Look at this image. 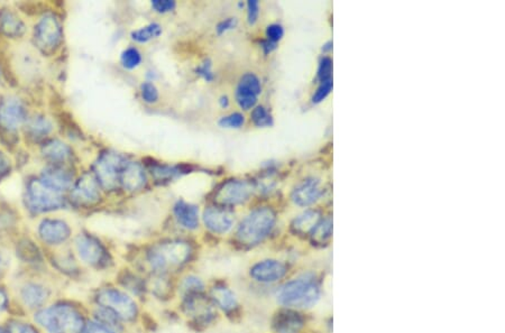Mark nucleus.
<instances>
[{
    "label": "nucleus",
    "mask_w": 505,
    "mask_h": 333,
    "mask_svg": "<svg viewBox=\"0 0 505 333\" xmlns=\"http://www.w3.org/2000/svg\"><path fill=\"white\" fill-rule=\"evenodd\" d=\"M98 302L123 320L135 318L136 304L132 298L116 289H105L98 295Z\"/></svg>",
    "instance_id": "8"
},
{
    "label": "nucleus",
    "mask_w": 505,
    "mask_h": 333,
    "mask_svg": "<svg viewBox=\"0 0 505 333\" xmlns=\"http://www.w3.org/2000/svg\"><path fill=\"white\" fill-rule=\"evenodd\" d=\"M320 298V289L312 278L290 280L277 292V301L289 307H311Z\"/></svg>",
    "instance_id": "2"
},
{
    "label": "nucleus",
    "mask_w": 505,
    "mask_h": 333,
    "mask_svg": "<svg viewBox=\"0 0 505 333\" xmlns=\"http://www.w3.org/2000/svg\"><path fill=\"white\" fill-rule=\"evenodd\" d=\"M71 198L80 206H92L100 199L99 183L92 174L83 175L74 186Z\"/></svg>",
    "instance_id": "11"
},
{
    "label": "nucleus",
    "mask_w": 505,
    "mask_h": 333,
    "mask_svg": "<svg viewBox=\"0 0 505 333\" xmlns=\"http://www.w3.org/2000/svg\"><path fill=\"white\" fill-rule=\"evenodd\" d=\"M62 39V28L58 18L47 14L42 18L35 28L36 45L44 52H52L58 48Z\"/></svg>",
    "instance_id": "7"
},
{
    "label": "nucleus",
    "mask_w": 505,
    "mask_h": 333,
    "mask_svg": "<svg viewBox=\"0 0 505 333\" xmlns=\"http://www.w3.org/2000/svg\"><path fill=\"white\" fill-rule=\"evenodd\" d=\"M10 168V163L5 154L0 152V177L6 174Z\"/></svg>",
    "instance_id": "46"
},
{
    "label": "nucleus",
    "mask_w": 505,
    "mask_h": 333,
    "mask_svg": "<svg viewBox=\"0 0 505 333\" xmlns=\"http://www.w3.org/2000/svg\"><path fill=\"white\" fill-rule=\"evenodd\" d=\"M26 117L23 103L16 98H6L0 103V125L8 130H15Z\"/></svg>",
    "instance_id": "12"
},
{
    "label": "nucleus",
    "mask_w": 505,
    "mask_h": 333,
    "mask_svg": "<svg viewBox=\"0 0 505 333\" xmlns=\"http://www.w3.org/2000/svg\"><path fill=\"white\" fill-rule=\"evenodd\" d=\"M174 215L179 224L187 229H196L199 224V211L194 204H187L185 201H179L174 206Z\"/></svg>",
    "instance_id": "21"
},
{
    "label": "nucleus",
    "mask_w": 505,
    "mask_h": 333,
    "mask_svg": "<svg viewBox=\"0 0 505 333\" xmlns=\"http://www.w3.org/2000/svg\"><path fill=\"white\" fill-rule=\"evenodd\" d=\"M332 90V80L321 83L319 88L317 89V91L314 93V97H312V101H314V103L321 102V101L325 100V99L329 96Z\"/></svg>",
    "instance_id": "37"
},
{
    "label": "nucleus",
    "mask_w": 505,
    "mask_h": 333,
    "mask_svg": "<svg viewBox=\"0 0 505 333\" xmlns=\"http://www.w3.org/2000/svg\"><path fill=\"white\" fill-rule=\"evenodd\" d=\"M275 213L268 206L254 210L238 228V240L243 245H257L270 235L275 224Z\"/></svg>",
    "instance_id": "1"
},
{
    "label": "nucleus",
    "mask_w": 505,
    "mask_h": 333,
    "mask_svg": "<svg viewBox=\"0 0 505 333\" xmlns=\"http://www.w3.org/2000/svg\"><path fill=\"white\" fill-rule=\"evenodd\" d=\"M40 235L47 244H60L70 236V228L60 220H44L40 226Z\"/></svg>",
    "instance_id": "18"
},
{
    "label": "nucleus",
    "mask_w": 505,
    "mask_h": 333,
    "mask_svg": "<svg viewBox=\"0 0 505 333\" xmlns=\"http://www.w3.org/2000/svg\"><path fill=\"white\" fill-rule=\"evenodd\" d=\"M46 291L37 285H28L23 289L22 298L30 307H39L46 300Z\"/></svg>",
    "instance_id": "27"
},
{
    "label": "nucleus",
    "mask_w": 505,
    "mask_h": 333,
    "mask_svg": "<svg viewBox=\"0 0 505 333\" xmlns=\"http://www.w3.org/2000/svg\"><path fill=\"white\" fill-rule=\"evenodd\" d=\"M142 97L147 103H154L159 99V91L153 83L146 82L142 86Z\"/></svg>",
    "instance_id": "36"
},
{
    "label": "nucleus",
    "mask_w": 505,
    "mask_h": 333,
    "mask_svg": "<svg viewBox=\"0 0 505 333\" xmlns=\"http://www.w3.org/2000/svg\"><path fill=\"white\" fill-rule=\"evenodd\" d=\"M28 129H30L32 135L41 137V136L50 133L51 129H52V125H51L50 121L43 118V117H35V118L31 120Z\"/></svg>",
    "instance_id": "31"
},
{
    "label": "nucleus",
    "mask_w": 505,
    "mask_h": 333,
    "mask_svg": "<svg viewBox=\"0 0 505 333\" xmlns=\"http://www.w3.org/2000/svg\"><path fill=\"white\" fill-rule=\"evenodd\" d=\"M25 30V25L16 14L6 9L0 12V32L3 34L8 37H19Z\"/></svg>",
    "instance_id": "22"
},
{
    "label": "nucleus",
    "mask_w": 505,
    "mask_h": 333,
    "mask_svg": "<svg viewBox=\"0 0 505 333\" xmlns=\"http://www.w3.org/2000/svg\"><path fill=\"white\" fill-rule=\"evenodd\" d=\"M203 222L206 227L212 233H225L232 229L234 224V215L221 208H214L210 206L205 210L203 213Z\"/></svg>",
    "instance_id": "16"
},
{
    "label": "nucleus",
    "mask_w": 505,
    "mask_h": 333,
    "mask_svg": "<svg viewBox=\"0 0 505 333\" xmlns=\"http://www.w3.org/2000/svg\"><path fill=\"white\" fill-rule=\"evenodd\" d=\"M43 154L53 162H65L71 156V150L68 145L60 141H51L43 147Z\"/></svg>",
    "instance_id": "24"
},
{
    "label": "nucleus",
    "mask_w": 505,
    "mask_h": 333,
    "mask_svg": "<svg viewBox=\"0 0 505 333\" xmlns=\"http://www.w3.org/2000/svg\"><path fill=\"white\" fill-rule=\"evenodd\" d=\"M305 325V320L299 313L283 311L276 314L273 320V329L276 333H298Z\"/></svg>",
    "instance_id": "20"
},
{
    "label": "nucleus",
    "mask_w": 505,
    "mask_h": 333,
    "mask_svg": "<svg viewBox=\"0 0 505 333\" xmlns=\"http://www.w3.org/2000/svg\"><path fill=\"white\" fill-rule=\"evenodd\" d=\"M0 333H5L3 331L0 330Z\"/></svg>",
    "instance_id": "50"
},
{
    "label": "nucleus",
    "mask_w": 505,
    "mask_h": 333,
    "mask_svg": "<svg viewBox=\"0 0 505 333\" xmlns=\"http://www.w3.org/2000/svg\"><path fill=\"white\" fill-rule=\"evenodd\" d=\"M7 304V298L6 294L0 289V309H3V307H6Z\"/></svg>",
    "instance_id": "48"
},
{
    "label": "nucleus",
    "mask_w": 505,
    "mask_h": 333,
    "mask_svg": "<svg viewBox=\"0 0 505 333\" xmlns=\"http://www.w3.org/2000/svg\"><path fill=\"white\" fill-rule=\"evenodd\" d=\"M141 62V53L136 48H127L126 51H123V55H121V63H123V68L132 70V69L137 68Z\"/></svg>",
    "instance_id": "33"
},
{
    "label": "nucleus",
    "mask_w": 505,
    "mask_h": 333,
    "mask_svg": "<svg viewBox=\"0 0 505 333\" xmlns=\"http://www.w3.org/2000/svg\"><path fill=\"white\" fill-rule=\"evenodd\" d=\"M191 248L183 242H171L154 248L150 254V262L156 269H165L179 266L188 260Z\"/></svg>",
    "instance_id": "4"
},
{
    "label": "nucleus",
    "mask_w": 505,
    "mask_h": 333,
    "mask_svg": "<svg viewBox=\"0 0 505 333\" xmlns=\"http://www.w3.org/2000/svg\"><path fill=\"white\" fill-rule=\"evenodd\" d=\"M320 220V213L318 211H314V210L307 211L294 220L292 224V229L294 233H300V235L311 233L312 229L316 227V224Z\"/></svg>",
    "instance_id": "23"
},
{
    "label": "nucleus",
    "mask_w": 505,
    "mask_h": 333,
    "mask_svg": "<svg viewBox=\"0 0 505 333\" xmlns=\"http://www.w3.org/2000/svg\"><path fill=\"white\" fill-rule=\"evenodd\" d=\"M288 269L283 262L275 260H263L252 266L250 276L261 283H274L284 278Z\"/></svg>",
    "instance_id": "13"
},
{
    "label": "nucleus",
    "mask_w": 505,
    "mask_h": 333,
    "mask_svg": "<svg viewBox=\"0 0 505 333\" xmlns=\"http://www.w3.org/2000/svg\"><path fill=\"white\" fill-rule=\"evenodd\" d=\"M247 8H248V23L250 25L255 24L257 21V18L259 15V3L256 0H250L247 3Z\"/></svg>",
    "instance_id": "42"
},
{
    "label": "nucleus",
    "mask_w": 505,
    "mask_h": 333,
    "mask_svg": "<svg viewBox=\"0 0 505 333\" xmlns=\"http://www.w3.org/2000/svg\"><path fill=\"white\" fill-rule=\"evenodd\" d=\"M203 287V282L194 276H189L183 280L182 289L185 293H197L201 291Z\"/></svg>",
    "instance_id": "38"
},
{
    "label": "nucleus",
    "mask_w": 505,
    "mask_h": 333,
    "mask_svg": "<svg viewBox=\"0 0 505 333\" xmlns=\"http://www.w3.org/2000/svg\"><path fill=\"white\" fill-rule=\"evenodd\" d=\"M76 246L78 254L83 262H88L90 265H99L105 260L106 251L96 239L83 235L78 237Z\"/></svg>",
    "instance_id": "15"
},
{
    "label": "nucleus",
    "mask_w": 505,
    "mask_h": 333,
    "mask_svg": "<svg viewBox=\"0 0 505 333\" xmlns=\"http://www.w3.org/2000/svg\"><path fill=\"white\" fill-rule=\"evenodd\" d=\"M196 72H197L198 75L203 78V79L208 81V82L209 81H212V80H214V72H212V62H210L209 60H206L205 62L201 63V64L198 66Z\"/></svg>",
    "instance_id": "39"
},
{
    "label": "nucleus",
    "mask_w": 505,
    "mask_h": 333,
    "mask_svg": "<svg viewBox=\"0 0 505 333\" xmlns=\"http://www.w3.org/2000/svg\"><path fill=\"white\" fill-rule=\"evenodd\" d=\"M152 7L157 12H168L176 8V1H172V0H154V1H152Z\"/></svg>",
    "instance_id": "41"
},
{
    "label": "nucleus",
    "mask_w": 505,
    "mask_h": 333,
    "mask_svg": "<svg viewBox=\"0 0 505 333\" xmlns=\"http://www.w3.org/2000/svg\"><path fill=\"white\" fill-rule=\"evenodd\" d=\"M72 174L68 170L60 166H51L42 173V182L55 191L61 192L69 189L72 184Z\"/></svg>",
    "instance_id": "19"
},
{
    "label": "nucleus",
    "mask_w": 505,
    "mask_h": 333,
    "mask_svg": "<svg viewBox=\"0 0 505 333\" xmlns=\"http://www.w3.org/2000/svg\"><path fill=\"white\" fill-rule=\"evenodd\" d=\"M283 35H284V30H283L281 25H270L268 30H266V36H268V41L273 42L275 44L276 42H279L280 39H282Z\"/></svg>",
    "instance_id": "40"
},
{
    "label": "nucleus",
    "mask_w": 505,
    "mask_h": 333,
    "mask_svg": "<svg viewBox=\"0 0 505 333\" xmlns=\"http://www.w3.org/2000/svg\"><path fill=\"white\" fill-rule=\"evenodd\" d=\"M252 191L254 186L247 181H227L218 189L214 200L221 206H236L248 200Z\"/></svg>",
    "instance_id": "9"
},
{
    "label": "nucleus",
    "mask_w": 505,
    "mask_h": 333,
    "mask_svg": "<svg viewBox=\"0 0 505 333\" xmlns=\"http://www.w3.org/2000/svg\"><path fill=\"white\" fill-rule=\"evenodd\" d=\"M332 61L330 57H323L319 63V69H318V79L320 80V82H326L332 79Z\"/></svg>",
    "instance_id": "35"
},
{
    "label": "nucleus",
    "mask_w": 505,
    "mask_h": 333,
    "mask_svg": "<svg viewBox=\"0 0 505 333\" xmlns=\"http://www.w3.org/2000/svg\"><path fill=\"white\" fill-rule=\"evenodd\" d=\"M36 321L51 333H80L83 321L76 309L67 305H58L44 309L36 316Z\"/></svg>",
    "instance_id": "3"
},
{
    "label": "nucleus",
    "mask_w": 505,
    "mask_h": 333,
    "mask_svg": "<svg viewBox=\"0 0 505 333\" xmlns=\"http://www.w3.org/2000/svg\"><path fill=\"white\" fill-rule=\"evenodd\" d=\"M236 26H237V19L236 18L225 19V21H221V24L217 26L218 34H223V33L227 32V30L235 28Z\"/></svg>",
    "instance_id": "43"
},
{
    "label": "nucleus",
    "mask_w": 505,
    "mask_h": 333,
    "mask_svg": "<svg viewBox=\"0 0 505 333\" xmlns=\"http://www.w3.org/2000/svg\"><path fill=\"white\" fill-rule=\"evenodd\" d=\"M119 182L128 191H138L146 183L144 170L141 164L135 162L123 163L121 168Z\"/></svg>",
    "instance_id": "17"
},
{
    "label": "nucleus",
    "mask_w": 505,
    "mask_h": 333,
    "mask_svg": "<svg viewBox=\"0 0 505 333\" xmlns=\"http://www.w3.org/2000/svg\"><path fill=\"white\" fill-rule=\"evenodd\" d=\"M221 106H223V107L228 106V103H230V102H228V98H227V97L221 98Z\"/></svg>",
    "instance_id": "49"
},
{
    "label": "nucleus",
    "mask_w": 505,
    "mask_h": 333,
    "mask_svg": "<svg viewBox=\"0 0 505 333\" xmlns=\"http://www.w3.org/2000/svg\"><path fill=\"white\" fill-rule=\"evenodd\" d=\"M162 34V28L159 24H150L147 26L142 27L139 30L132 33V37L134 41L138 43H146V42L152 41V39L159 37Z\"/></svg>",
    "instance_id": "29"
},
{
    "label": "nucleus",
    "mask_w": 505,
    "mask_h": 333,
    "mask_svg": "<svg viewBox=\"0 0 505 333\" xmlns=\"http://www.w3.org/2000/svg\"><path fill=\"white\" fill-rule=\"evenodd\" d=\"M262 87L255 74L246 73L241 77L236 90V101L241 109L250 110L255 107L257 98L261 95Z\"/></svg>",
    "instance_id": "10"
},
{
    "label": "nucleus",
    "mask_w": 505,
    "mask_h": 333,
    "mask_svg": "<svg viewBox=\"0 0 505 333\" xmlns=\"http://www.w3.org/2000/svg\"><path fill=\"white\" fill-rule=\"evenodd\" d=\"M181 174V170L176 166L155 165L152 168V175L156 181H171Z\"/></svg>",
    "instance_id": "30"
},
{
    "label": "nucleus",
    "mask_w": 505,
    "mask_h": 333,
    "mask_svg": "<svg viewBox=\"0 0 505 333\" xmlns=\"http://www.w3.org/2000/svg\"><path fill=\"white\" fill-rule=\"evenodd\" d=\"M187 312L189 316H194V318H209L212 316V307L208 301L203 300V298H191L189 300L188 303L185 305Z\"/></svg>",
    "instance_id": "25"
},
{
    "label": "nucleus",
    "mask_w": 505,
    "mask_h": 333,
    "mask_svg": "<svg viewBox=\"0 0 505 333\" xmlns=\"http://www.w3.org/2000/svg\"><path fill=\"white\" fill-rule=\"evenodd\" d=\"M332 233V219L327 218L325 220H320L316 224V227L311 231V240L317 245H325Z\"/></svg>",
    "instance_id": "28"
},
{
    "label": "nucleus",
    "mask_w": 505,
    "mask_h": 333,
    "mask_svg": "<svg viewBox=\"0 0 505 333\" xmlns=\"http://www.w3.org/2000/svg\"><path fill=\"white\" fill-rule=\"evenodd\" d=\"M263 45H264L263 48L265 50V53H271L276 48V44L273 42L266 41L264 42V44Z\"/></svg>",
    "instance_id": "47"
},
{
    "label": "nucleus",
    "mask_w": 505,
    "mask_h": 333,
    "mask_svg": "<svg viewBox=\"0 0 505 333\" xmlns=\"http://www.w3.org/2000/svg\"><path fill=\"white\" fill-rule=\"evenodd\" d=\"M245 119L244 116L239 114V112H235L232 115L226 116L219 120V126L223 128H241L244 125Z\"/></svg>",
    "instance_id": "34"
},
{
    "label": "nucleus",
    "mask_w": 505,
    "mask_h": 333,
    "mask_svg": "<svg viewBox=\"0 0 505 333\" xmlns=\"http://www.w3.org/2000/svg\"><path fill=\"white\" fill-rule=\"evenodd\" d=\"M10 333H36L32 327L23 323H12L10 325Z\"/></svg>",
    "instance_id": "45"
},
{
    "label": "nucleus",
    "mask_w": 505,
    "mask_h": 333,
    "mask_svg": "<svg viewBox=\"0 0 505 333\" xmlns=\"http://www.w3.org/2000/svg\"><path fill=\"white\" fill-rule=\"evenodd\" d=\"M212 296H214L216 303L225 309V311H232L235 309L237 305L235 295L227 287L223 286H217L212 289Z\"/></svg>",
    "instance_id": "26"
},
{
    "label": "nucleus",
    "mask_w": 505,
    "mask_h": 333,
    "mask_svg": "<svg viewBox=\"0 0 505 333\" xmlns=\"http://www.w3.org/2000/svg\"><path fill=\"white\" fill-rule=\"evenodd\" d=\"M323 195L320 181L310 177L298 184L292 192V201L299 206H309L317 202Z\"/></svg>",
    "instance_id": "14"
},
{
    "label": "nucleus",
    "mask_w": 505,
    "mask_h": 333,
    "mask_svg": "<svg viewBox=\"0 0 505 333\" xmlns=\"http://www.w3.org/2000/svg\"><path fill=\"white\" fill-rule=\"evenodd\" d=\"M85 333H115L110 330L108 327L105 325H98V323H90L85 329Z\"/></svg>",
    "instance_id": "44"
},
{
    "label": "nucleus",
    "mask_w": 505,
    "mask_h": 333,
    "mask_svg": "<svg viewBox=\"0 0 505 333\" xmlns=\"http://www.w3.org/2000/svg\"><path fill=\"white\" fill-rule=\"evenodd\" d=\"M252 120L257 127H268L272 126L273 120L264 107L259 106L254 108L252 112Z\"/></svg>",
    "instance_id": "32"
},
{
    "label": "nucleus",
    "mask_w": 505,
    "mask_h": 333,
    "mask_svg": "<svg viewBox=\"0 0 505 333\" xmlns=\"http://www.w3.org/2000/svg\"><path fill=\"white\" fill-rule=\"evenodd\" d=\"M123 162L121 155L114 152H106L98 159L94 164V172L98 183L103 189L115 190L119 183L121 168Z\"/></svg>",
    "instance_id": "6"
},
{
    "label": "nucleus",
    "mask_w": 505,
    "mask_h": 333,
    "mask_svg": "<svg viewBox=\"0 0 505 333\" xmlns=\"http://www.w3.org/2000/svg\"><path fill=\"white\" fill-rule=\"evenodd\" d=\"M27 204L35 213H44L61 209L65 206V199L60 192L51 189L42 181H31L27 191Z\"/></svg>",
    "instance_id": "5"
}]
</instances>
